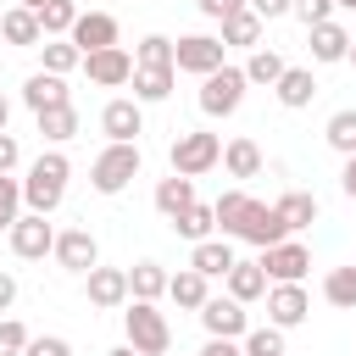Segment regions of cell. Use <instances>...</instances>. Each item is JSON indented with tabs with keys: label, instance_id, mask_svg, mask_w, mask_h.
I'll return each instance as SVG.
<instances>
[{
	"label": "cell",
	"instance_id": "cell-1",
	"mask_svg": "<svg viewBox=\"0 0 356 356\" xmlns=\"http://www.w3.org/2000/svg\"><path fill=\"white\" fill-rule=\"evenodd\" d=\"M211 206H217V228H222L228 239H245V245H256V250H267V245L289 239L284 217H278L267 200L245 195V189H228V195H217Z\"/></svg>",
	"mask_w": 356,
	"mask_h": 356
},
{
	"label": "cell",
	"instance_id": "cell-2",
	"mask_svg": "<svg viewBox=\"0 0 356 356\" xmlns=\"http://www.w3.org/2000/svg\"><path fill=\"white\" fill-rule=\"evenodd\" d=\"M67 178H72V161H67L61 150H44V156L28 167V178H22V206L50 217V211L61 206V195H67Z\"/></svg>",
	"mask_w": 356,
	"mask_h": 356
},
{
	"label": "cell",
	"instance_id": "cell-3",
	"mask_svg": "<svg viewBox=\"0 0 356 356\" xmlns=\"http://www.w3.org/2000/svg\"><path fill=\"white\" fill-rule=\"evenodd\" d=\"M122 328H128V345L139 356H167L172 345V328H167V312L156 300H128L122 306Z\"/></svg>",
	"mask_w": 356,
	"mask_h": 356
},
{
	"label": "cell",
	"instance_id": "cell-4",
	"mask_svg": "<svg viewBox=\"0 0 356 356\" xmlns=\"http://www.w3.org/2000/svg\"><path fill=\"white\" fill-rule=\"evenodd\" d=\"M139 167H145V156H139V145H106L100 156H95V167H89V184H95V195H122L134 178H139Z\"/></svg>",
	"mask_w": 356,
	"mask_h": 356
},
{
	"label": "cell",
	"instance_id": "cell-5",
	"mask_svg": "<svg viewBox=\"0 0 356 356\" xmlns=\"http://www.w3.org/2000/svg\"><path fill=\"white\" fill-rule=\"evenodd\" d=\"M245 89H250L245 67H217V72L200 78V111L206 117H234L239 100H245Z\"/></svg>",
	"mask_w": 356,
	"mask_h": 356
},
{
	"label": "cell",
	"instance_id": "cell-6",
	"mask_svg": "<svg viewBox=\"0 0 356 356\" xmlns=\"http://www.w3.org/2000/svg\"><path fill=\"white\" fill-rule=\"evenodd\" d=\"M217 161H222V139H217V134L189 128V134H178V139H172V172L200 178V172H211Z\"/></svg>",
	"mask_w": 356,
	"mask_h": 356
},
{
	"label": "cell",
	"instance_id": "cell-7",
	"mask_svg": "<svg viewBox=\"0 0 356 356\" xmlns=\"http://www.w3.org/2000/svg\"><path fill=\"white\" fill-rule=\"evenodd\" d=\"M222 39H211V33H184V39H172V67L178 72H195V78H206V72H217V67H228L222 61Z\"/></svg>",
	"mask_w": 356,
	"mask_h": 356
},
{
	"label": "cell",
	"instance_id": "cell-8",
	"mask_svg": "<svg viewBox=\"0 0 356 356\" xmlns=\"http://www.w3.org/2000/svg\"><path fill=\"white\" fill-rule=\"evenodd\" d=\"M6 234H11V250H17L22 261H44V256L56 250V228L44 222V211H22Z\"/></svg>",
	"mask_w": 356,
	"mask_h": 356
},
{
	"label": "cell",
	"instance_id": "cell-9",
	"mask_svg": "<svg viewBox=\"0 0 356 356\" xmlns=\"http://www.w3.org/2000/svg\"><path fill=\"white\" fill-rule=\"evenodd\" d=\"M261 267H267V284H300L306 267H312V250L300 239H278L261 250Z\"/></svg>",
	"mask_w": 356,
	"mask_h": 356
},
{
	"label": "cell",
	"instance_id": "cell-10",
	"mask_svg": "<svg viewBox=\"0 0 356 356\" xmlns=\"http://www.w3.org/2000/svg\"><path fill=\"white\" fill-rule=\"evenodd\" d=\"M200 323H206L211 339H245V334H250L245 300H234V295H211V300L200 306Z\"/></svg>",
	"mask_w": 356,
	"mask_h": 356
},
{
	"label": "cell",
	"instance_id": "cell-11",
	"mask_svg": "<svg viewBox=\"0 0 356 356\" xmlns=\"http://www.w3.org/2000/svg\"><path fill=\"white\" fill-rule=\"evenodd\" d=\"M83 72H89L95 89H122V83H134V56L122 44H106V50L83 56Z\"/></svg>",
	"mask_w": 356,
	"mask_h": 356
},
{
	"label": "cell",
	"instance_id": "cell-12",
	"mask_svg": "<svg viewBox=\"0 0 356 356\" xmlns=\"http://www.w3.org/2000/svg\"><path fill=\"white\" fill-rule=\"evenodd\" d=\"M306 312H312L306 284H267V323L273 328H300Z\"/></svg>",
	"mask_w": 356,
	"mask_h": 356
},
{
	"label": "cell",
	"instance_id": "cell-13",
	"mask_svg": "<svg viewBox=\"0 0 356 356\" xmlns=\"http://www.w3.org/2000/svg\"><path fill=\"white\" fill-rule=\"evenodd\" d=\"M100 134L117 139V145H139V134H145V111H139V100H128V95L106 100V111H100Z\"/></svg>",
	"mask_w": 356,
	"mask_h": 356
},
{
	"label": "cell",
	"instance_id": "cell-14",
	"mask_svg": "<svg viewBox=\"0 0 356 356\" xmlns=\"http://www.w3.org/2000/svg\"><path fill=\"white\" fill-rule=\"evenodd\" d=\"M83 289H89V306L117 312V306H128V267H89Z\"/></svg>",
	"mask_w": 356,
	"mask_h": 356
},
{
	"label": "cell",
	"instance_id": "cell-15",
	"mask_svg": "<svg viewBox=\"0 0 356 356\" xmlns=\"http://www.w3.org/2000/svg\"><path fill=\"white\" fill-rule=\"evenodd\" d=\"M67 273H89V267H100V245H95V234L89 228H67V234H56V250H50Z\"/></svg>",
	"mask_w": 356,
	"mask_h": 356
},
{
	"label": "cell",
	"instance_id": "cell-16",
	"mask_svg": "<svg viewBox=\"0 0 356 356\" xmlns=\"http://www.w3.org/2000/svg\"><path fill=\"white\" fill-rule=\"evenodd\" d=\"M67 39H72L83 56H95V50L117 44V17H111V11H78V22H72Z\"/></svg>",
	"mask_w": 356,
	"mask_h": 356
},
{
	"label": "cell",
	"instance_id": "cell-17",
	"mask_svg": "<svg viewBox=\"0 0 356 356\" xmlns=\"http://www.w3.org/2000/svg\"><path fill=\"white\" fill-rule=\"evenodd\" d=\"M0 39H6V44H22V50H39V44H44V22H39V11H33V6H11V11H0Z\"/></svg>",
	"mask_w": 356,
	"mask_h": 356
},
{
	"label": "cell",
	"instance_id": "cell-18",
	"mask_svg": "<svg viewBox=\"0 0 356 356\" xmlns=\"http://www.w3.org/2000/svg\"><path fill=\"white\" fill-rule=\"evenodd\" d=\"M306 39H312V61H323V67H328V61H345V56H350V39H356V33H350L345 22H334V17H328V22L306 28Z\"/></svg>",
	"mask_w": 356,
	"mask_h": 356
},
{
	"label": "cell",
	"instance_id": "cell-19",
	"mask_svg": "<svg viewBox=\"0 0 356 356\" xmlns=\"http://www.w3.org/2000/svg\"><path fill=\"white\" fill-rule=\"evenodd\" d=\"M72 95H67V78L61 72H33L28 83H22V106L39 117V111H50V106H67Z\"/></svg>",
	"mask_w": 356,
	"mask_h": 356
},
{
	"label": "cell",
	"instance_id": "cell-20",
	"mask_svg": "<svg viewBox=\"0 0 356 356\" xmlns=\"http://www.w3.org/2000/svg\"><path fill=\"white\" fill-rule=\"evenodd\" d=\"M273 95H278V106H289V111L312 106V95H317V78H312V67H284V78L273 83Z\"/></svg>",
	"mask_w": 356,
	"mask_h": 356
},
{
	"label": "cell",
	"instance_id": "cell-21",
	"mask_svg": "<svg viewBox=\"0 0 356 356\" xmlns=\"http://www.w3.org/2000/svg\"><path fill=\"white\" fill-rule=\"evenodd\" d=\"M239 256H234V245L228 239H200L195 250H189V267L195 273H206V278H228V267H234Z\"/></svg>",
	"mask_w": 356,
	"mask_h": 356
},
{
	"label": "cell",
	"instance_id": "cell-22",
	"mask_svg": "<svg viewBox=\"0 0 356 356\" xmlns=\"http://www.w3.org/2000/svg\"><path fill=\"white\" fill-rule=\"evenodd\" d=\"M167 278L172 273L161 261H134L128 267V300H161L167 295Z\"/></svg>",
	"mask_w": 356,
	"mask_h": 356
},
{
	"label": "cell",
	"instance_id": "cell-23",
	"mask_svg": "<svg viewBox=\"0 0 356 356\" xmlns=\"http://www.w3.org/2000/svg\"><path fill=\"white\" fill-rule=\"evenodd\" d=\"M222 284H228V295H234V300H245V306H250V300H261V295H267V267H261V261H234Z\"/></svg>",
	"mask_w": 356,
	"mask_h": 356
},
{
	"label": "cell",
	"instance_id": "cell-24",
	"mask_svg": "<svg viewBox=\"0 0 356 356\" xmlns=\"http://www.w3.org/2000/svg\"><path fill=\"white\" fill-rule=\"evenodd\" d=\"M167 295H172L184 312H200V306L211 300V278H206V273H195V267H184V273H172V278H167Z\"/></svg>",
	"mask_w": 356,
	"mask_h": 356
},
{
	"label": "cell",
	"instance_id": "cell-25",
	"mask_svg": "<svg viewBox=\"0 0 356 356\" xmlns=\"http://www.w3.org/2000/svg\"><path fill=\"white\" fill-rule=\"evenodd\" d=\"M172 78H178V67H134V100L139 106L167 100L172 95Z\"/></svg>",
	"mask_w": 356,
	"mask_h": 356
},
{
	"label": "cell",
	"instance_id": "cell-26",
	"mask_svg": "<svg viewBox=\"0 0 356 356\" xmlns=\"http://www.w3.org/2000/svg\"><path fill=\"white\" fill-rule=\"evenodd\" d=\"M195 206V178H184V172H172V178H161L156 184V211L172 222L178 211H189Z\"/></svg>",
	"mask_w": 356,
	"mask_h": 356
},
{
	"label": "cell",
	"instance_id": "cell-27",
	"mask_svg": "<svg viewBox=\"0 0 356 356\" xmlns=\"http://www.w3.org/2000/svg\"><path fill=\"white\" fill-rule=\"evenodd\" d=\"M273 211L284 217V228H289V234H300V228H312V222H317V195L289 189V195H278V200H273Z\"/></svg>",
	"mask_w": 356,
	"mask_h": 356
},
{
	"label": "cell",
	"instance_id": "cell-28",
	"mask_svg": "<svg viewBox=\"0 0 356 356\" xmlns=\"http://www.w3.org/2000/svg\"><path fill=\"white\" fill-rule=\"evenodd\" d=\"M261 28H267V22H261V17H256V11L245 6V11H234V17H222V44H239V50H256V44H261Z\"/></svg>",
	"mask_w": 356,
	"mask_h": 356
},
{
	"label": "cell",
	"instance_id": "cell-29",
	"mask_svg": "<svg viewBox=\"0 0 356 356\" xmlns=\"http://www.w3.org/2000/svg\"><path fill=\"white\" fill-rule=\"evenodd\" d=\"M33 122H39V139H50V145H67V139L78 134V106H72V100H67V106H50V111H39Z\"/></svg>",
	"mask_w": 356,
	"mask_h": 356
},
{
	"label": "cell",
	"instance_id": "cell-30",
	"mask_svg": "<svg viewBox=\"0 0 356 356\" xmlns=\"http://www.w3.org/2000/svg\"><path fill=\"white\" fill-rule=\"evenodd\" d=\"M222 167H228L234 178H256V172H261V145L245 139V134L228 139V145H222Z\"/></svg>",
	"mask_w": 356,
	"mask_h": 356
},
{
	"label": "cell",
	"instance_id": "cell-31",
	"mask_svg": "<svg viewBox=\"0 0 356 356\" xmlns=\"http://www.w3.org/2000/svg\"><path fill=\"white\" fill-rule=\"evenodd\" d=\"M211 228H217V206H189V211H178L172 217V234L178 239H189V245H200V239H211Z\"/></svg>",
	"mask_w": 356,
	"mask_h": 356
},
{
	"label": "cell",
	"instance_id": "cell-32",
	"mask_svg": "<svg viewBox=\"0 0 356 356\" xmlns=\"http://www.w3.org/2000/svg\"><path fill=\"white\" fill-rule=\"evenodd\" d=\"M284 67H289V61H284V56H278L273 44H256V50H250V61H245V78H250V83H267V89H273V83L284 78Z\"/></svg>",
	"mask_w": 356,
	"mask_h": 356
},
{
	"label": "cell",
	"instance_id": "cell-33",
	"mask_svg": "<svg viewBox=\"0 0 356 356\" xmlns=\"http://www.w3.org/2000/svg\"><path fill=\"white\" fill-rule=\"evenodd\" d=\"M323 300L356 312V261H350V267H328V278H323Z\"/></svg>",
	"mask_w": 356,
	"mask_h": 356
},
{
	"label": "cell",
	"instance_id": "cell-34",
	"mask_svg": "<svg viewBox=\"0 0 356 356\" xmlns=\"http://www.w3.org/2000/svg\"><path fill=\"white\" fill-rule=\"evenodd\" d=\"M39 22H44V39H67L72 22H78V0H44L39 6Z\"/></svg>",
	"mask_w": 356,
	"mask_h": 356
},
{
	"label": "cell",
	"instance_id": "cell-35",
	"mask_svg": "<svg viewBox=\"0 0 356 356\" xmlns=\"http://www.w3.org/2000/svg\"><path fill=\"white\" fill-rule=\"evenodd\" d=\"M323 139H328L339 156H356V106L334 111V117H328V128H323Z\"/></svg>",
	"mask_w": 356,
	"mask_h": 356
},
{
	"label": "cell",
	"instance_id": "cell-36",
	"mask_svg": "<svg viewBox=\"0 0 356 356\" xmlns=\"http://www.w3.org/2000/svg\"><path fill=\"white\" fill-rule=\"evenodd\" d=\"M39 50H44V72H61V78H67L72 67H83V50H78L72 39H44Z\"/></svg>",
	"mask_w": 356,
	"mask_h": 356
},
{
	"label": "cell",
	"instance_id": "cell-37",
	"mask_svg": "<svg viewBox=\"0 0 356 356\" xmlns=\"http://www.w3.org/2000/svg\"><path fill=\"white\" fill-rule=\"evenodd\" d=\"M134 67H172V39L167 33H145L134 50Z\"/></svg>",
	"mask_w": 356,
	"mask_h": 356
},
{
	"label": "cell",
	"instance_id": "cell-38",
	"mask_svg": "<svg viewBox=\"0 0 356 356\" xmlns=\"http://www.w3.org/2000/svg\"><path fill=\"white\" fill-rule=\"evenodd\" d=\"M17 217H22V178L0 172V228H11Z\"/></svg>",
	"mask_w": 356,
	"mask_h": 356
},
{
	"label": "cell",
	"instance_id": "cell-39",
	"mask_svg": "<svg viewBox=\"0 0 356 356\" xmlns=\"http://www.w3.org/2000/svg\"><path fill=\"white\" fill-rule=\"evenodd\" d=\"M245 356H284V328H250L245 334Z\"/></svg>",
	"mask_w": 356,
	"mask_h": 356
},
{
	"label": "cell",
	"instance_id": "cell-40",
	"mask_svg": "<svg viewBox=\"0 0 356 356\" xmlns=\"http://www.w3.org/2000/svg\"><path fill=\"white\" fill-rule=\"evenodd\" d=\"M28 339H33V334H28L17 317H0V356H22V350H28Z\"/></svg>",
	"mask_w": 356,
	"mask_h": 356
},
{
	"label": "cell",
	"instance_id": "cell-41",
	"mask_svg": "<svg viewBox=\"0 0 356 356\" xmlns=\"http://www.w3.org/2000/svg\"><path fill=\"white\" fill-rule=\"evenodd\" d=\"M334 6H339V0H295V17H300L306 28H317V22L334 17Z\"/></svg>",
	"mask_w": 356,
	"mask_h": 356
},
{
	"label": "cell",
	"instance_id": "cell-42",
	"mask_svg": "<svg viewBox=\"0 0 356 356\" xmlns=\"http://www.w3.org/2000/svg\"><path fill=\"white\" fill-rule=\"evenodd\" d=\"M22 356H72V345H67L61 334H39V339H28Z\"/></svg>",
	"mask_w": 356,
	"mask_h": 356
},
{
	"label": "cell",
	"instance_id": "cell-43",
	"mask_svg": "<svg viewBox=\"0 0 356 356\" xmlns=\"http://www.w3.org/2000/svg\"><path fill=\"white\" fill-rule=\"evenodd\" d=\"M250 0H200V11L211 17V22H222V17H234V11H245Z\"/></svg>",
	"mask_w": 356,
	"mask_h": 356
},
{
	"label": "cell",
	"instance_id": "cell-44",
	"mask_svg": "<svg viewBox=\"0 0 356 356\" xmlns=\"http://www.w3.org/2000/svg\"><path fill=\"white\" fill-rule=\"evenodd\" d=\"M250 11H256L261 22H273V17H289V11H295V0H250Z\"/></svg>",
	"mask_w": 356,
	"mask_h": 356
},
{
	"label": "cell",
	"instance_id": "cell-45",
	"mask_svg": "<svg viewBox=\"0 0 356 356\" xmlns=\"http://www.w3.org/2000/svg\"><path fill=\"white\" fill-rule=\"evenodd\" d=\"M195 356H245V339H206Z\"/></svg>",
	"mask_w": 356,
	"mask_h": 356
},
{
	"label": "cell",
	"instance_id": "cell-46",
	"mask_svg": "<svg viewBox=\"0 0 356 356\" xmlns=\"http://www.w3.org/2000/svg\"><path fill=\"white\" fill-rule=\"evenodd\" d=\"M22 161V145H17V134H0V172H11Z\"/></svg>",
	"mask_w": 356,
	"mask_h": 356
},
{
	"label": "cell",
	"instance_id": "cell-47",
	"mask_svg": "<svg viewBox=\"0 0 356 356\" xmlns=\"http://www.w3.org/2000/svg\"><path fill=\"white\" fill-rule=\"evenodd\" d=\"M11 306H17V278L0 267V312H11Z\"/></svg>",
	"mask_w": 356,
	"mask_h": 356
},
{
	"label": "cell",
	"instance_id": "cell-48",
	"mask_svg": "<svg viewBox=\"0 0 356 356\" xmlns=\"http://www.w3.org/2000/svg\"><path fill=\"white\" fill-rule=\"evenodd\" d=\"M339 189L356 200V156H345V172H339Z\"/></svg>",
	"mask_w": 356,
	"mask_h": 356
},
{
	"label": "cell",
	"instance_id": "cell-49",
	"mask_svg": "<svg viewBox=\"0 0 356 356\" xmlns=\"http://www.w3.org/2000/svg\"><path fill=\"white\" fill-rule=\"evenodd\" d=\"M6 122H11V100L0 95V134H6Z\"/></svg>",
	"mask_w": 356,
	"mask_h": 356
},
{
	"label": "cell",
	"instance_id": "cell-50",
	"mask_svg": "<svg viewBox=\"0 0 356 356\" xmlns=\"http://www.w3.org/2000/svg\"><path fill=\"white\" fill-rule=\"evenodd\" d=\"M17 6H33V11H39V6H44V0H17Z\"/></svg>",
	"mask_w": 356,
	"mask_h": 356
},
{
	"label": "cell",
	"instance_id": "cell-51",
	"mask_svg": "<svg viewBox=\"0 0 356 356\" xmlns=\"http://www.w3.org/2000/svg\"><path fill=\"white\" fill-rule=\"evenodd\" d=\"M345 61H350V67H356V39H350V56H345Z\"/></svg>",
	"mask_w": 356,
	"mask_h": 356
},
{
	"label": "cell",
	"instance_id": "cell-52",
	"mask_svg": "<svg viewBox=\"0 0 356 356\" xmlns=\"http://www.w3.org/2000/svg\"><path fill=\"white\" fill-rule=\"evenodd\" d=\"M339 11H356V0H339Z\"/></svg>",
	"mask_w": 356,
	"mask_h": 356
},
{
	"label": "cell",
	"instance_id": "cell-53",
	"mask_svg": "<svg viewBox=\"0 0 356 356\" xmlns=\"http://www.w3.org/2000/svg\"><path fill=\"white\" fill-rule=\"evenodd\" d=\"M195 6H200V0H195Z\"/></svg>",
	"mask_w": 356,
	"mask_h": 356
}]
</instances>
